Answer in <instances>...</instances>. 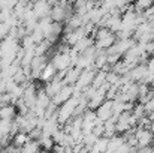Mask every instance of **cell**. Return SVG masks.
Masks as SVG:
<instances>
[{"mask_svg": "<svg viewBox=\"0 0 154 153\" xmlns=\"http://www.w3.org/2000/svg\"><path fill=\"white\" fill-rule=\"evenodd\" d=\"M93 41H94V45L99 48V50L106 51L108 48H111L117 38H115V33H112L111 30L105 29V27H97L96 32H94V36H93Z\"/></svg>", "mask_w": 154, "mask_h": 153, "instance_id": "6da1fadb", "label": "cell"}, {"mask_svg": "<svg viewBox=\"0 0 154 153\" xmlns=\"http://www.w3.org/2000/svg\"><path fill=\"white\" fill-rule=\"evenodd\" d=\"M96 116L100 122H106L108 119H111L114 116V111H112V101L106 99L103 101V104H100L97 108H96Z\"/></svg>", "mask_w": 154, "mask_h": 153, "instance_id": "7a4b0ae2", "label": "cell"}, {"mask_svg": "<svg viewBox=\"0 0 154 153\" xmlns=\"http://www.w3.org/2000/svg\"><path fill=\"white\" fill-rule=\"evenodd\" d=\"M17 117V110L14 105L11 104H6L0 108V119H5V120H14Z\"/></svg>", "mask_w": 154, "mask_h": 153, "instance_id": "3957f363", "label": "cell"}, {"mask_svg": "<svg viewBox=\"0 0 154 153\" xmlns=\"http://www.w3.org/2000/svg\"><path fill=\"white\" fill-rule=\"evenodd\" d=\"M153 0H135L133 2V8L136 12H144L145 9H148L150 6H153Z\"/></svg>", "mask_w": 154, "mask_h": 153, "instance_id": "277c9868", "label": "cell"}, {"mask_svg": "<svg viewBox=\"0 0 154 153\" xmlns=\"http://www.w3.org/2000/svg\"><path fill=\"white\" fill-rule=\"evenodd\" d=\"M148 129H150V131H151V132L154 134V119L151 120V122H150V128H148Z\"/></svg>", "mask_w": 154, "mask_h": 153, "instance_id": "5b68a950", "label": "cell"}, {"mask_svg": "<svg viewBox=\"0 0 154 153\" xmlns=\"http://www.w3.org/2000/svg\"><path fill=\"white\" fill-rule=\"evenodd\" d=\"M153 2H154V0H153Z\"/></svg>", "mask_w": 154, "mask_h": 153, "instance_id": "8992f818", "label": "cell"}]
</instances>
